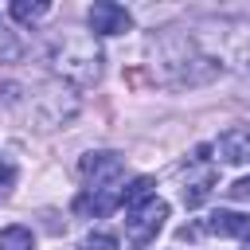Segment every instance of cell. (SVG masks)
Listing matches in <instances>:
<instances>
[{
	"label": "cell",
	"mask_w": 250,
	"mask_h": 250,
	"mask_svg": "<svg viewBox=\"0 0 250 250\" xmlns=\"http://www.w3.org/2000/svg\"><path fill=\"white\" fill-rule=\"evenodd\" d=\"M148 59L156 82L164 86H203L219 74V66L195 47V39L176 27H164L148 39Z\"/></svg>",
	"instance_id": "1"
},
{
	"label": "cell",
	"mask_w": 250,
	"mask_h": 250,
	"mask_svg": "<svg viewBox=\"0 0 250 250\" xmlns=\"http://www.w3.org/2000/svg\"><path fill=\"white\" fill-rule=\"evenodd\" d=\"M188 35L219 70L250 74V16H207Z\"/></svg>",
	"instance_id": "2"
},
{
	"label": "cell",
	"mask_w": 250,
	"mask_h": 250,
	"mask_svg": "<svg viewBox=\"0 0 250 250\" xmlns=\"http://www.w3.org/2000/svg\"><path fill=\"white\" fill-rule=\"evenodd\" d=\"M47 62H51V70H55L62 82H70L74 90H90V86H98V78H102V47H98V39L86 35V31L59 35V39L51 43V51H47Z\"/></svg>",
	"instance_id": "3"
},
{
	"label": "cell",
	"mask_w": 250,
	"mask_h": 250,
	"mask_svg": "<svg viewBox=\"0 0 250 250\" xmlns=\"http://www.w3.org/2000/svg\"><path fill=\"white\" fill-rule=\"evenodd\" d=\"M164 219H168V203L152 195L148 203H141V207L129 211V219H125V242H129L133 250H145L148 242H156Z\"/></svg>",
	"instance_id": "4"
},
{
	"label": "cell",
	"mask_w": 250,
	"mask_h": 250,
	"mask_svg": "<svg viewBox=\"0 0 250 250\" xmlns=\"http://www.w3.org/2000/svg\"><path fill=\"white\" fill-rule=\"evenodd\" d=\"M78 172L90 188H117V180L125 172V160L117 152H86L78 160Z\"/></svg>",
	"instance_id": "5"
},
{
	"label": "cell",
	"mask_w": 250,
	"mask_h": 250,
	"mask_svg": "<svg viewBox=\"0 0 250 250\" xmlns=\"http://www.w3.org/2000/svg\"><path fill=\"white\" fill-rule=\"evenodd\" d=\"M86 23H90L94 35H125V31H133V16L121 4H113V0L90 4L86 8Z\"/></svg>",
	"instance_id": "6"
},
{
	"label": "cell",
	"mask_w": 250,
	"mask_h": 250,
	"mask_svg": "<svg viewBox=\"0 0 250 250\" xmlns=\"http://www.w3.org/2000/svg\"><path fill=\"white\" fill-rule=\"evenodd\" d=\"M215 152L223 164H250V125H234V129L219 133Z\"/></svg>",
	"instance_id": "7"
},
{
	"label": "cell",
	"mask_w": 250,
	"mask_h": 250,
	"mask_svg": "<svg viewBox=\"0 0 250 250\" xmlns=\"http://www.w3.org/2000/svg\"><path fill=\"white\" fill-rule=\"evenodd\" d=\"M117 207H121V188H90L86 195L74 199V211L78 215H90V219H105Z\"/></svg>",
	"instance_id": "8"
},
{
	"label": "cell",
	"mask_w": 250,
	"mask_h": 250,
	"mask_svg": "<svg viewBox=\"0 0 250 250\" xmlns=\"http://www.w3.org/2000/svg\"><path fill=\"white\" fill-rule=\"evenodd\" d=\"M203 227H207L211 234H219V238H246V234H250V215H238V211H215Z\"/></svg>",
	"instance_id": "9"
},
{
	"label": "cell",
	"mask_w": 250,
	"mask_h": 250,
	"mask_svg": "<svg viewBox=\"0 0 250 250\" xmlns=\"http://www.w3.org/2000/svg\"><path fill=\"white\" fill-rule=\"evenodd\" d=\"M211 188H215V168H211V164H203V172H199L195 180H188V184H184V191H180L184 207H188V211H191V207H199V203L211 195Z\"/></svg>",
	"instance_id": "10"
},
{
	"label": "cell",
	"mask_w": 250,
	"mask_h": 250,
	"mask_svg": "<svg viewBox=\"0 0 250 250\" xmlns=\"http://www.w3.org/2000/svg\"><path fill=\"white\" fill-rule=\"evenodd\" d=\"M152 188H156V180H152V176H137L129 188H121V207H125V211H133V207L148 203V199H152Z\"/></svg>",
	"instance_id": "11"
},
{
	"label": "cell",
	"mask_w": 250,
	"mask_h": 250,
	"mask_svg": "<svg viewBox=\"0 0 250 250\" xmlns=\"http://www.w3.org/2000/svg\"><path fill=\"white\" fill-rule=\"evenodd\" d=\"M47 12H51L47 0H12V4H8V16L20 20V23H35V20H43Z\"/></svg>",
	"instance_id": "12"
},
{
	"label": "cell",
	"mask_w": 250,
	"mask_h": 250,
	"mask_svg": "<svg viewBox=\"0 0 250 250\" xmlns=\"http://www.w3.org/2000/svg\"><path fill=\"white\" fill-rule=\"evenodd\" d=\"M0 250H35V234L27 227H4L0 230Z\"/></svg>",
	"instance_id": "13"
},
{
	"label": "cell",
	"mask_w": 250,
	"mask_h": 250,
	"mask_svg": "<svg viewBox=\"0 0 250 250\" xmlns=\"http://www.w3.org/2000/svg\"><path fill=\"white\" fill-rule=\"evenodd\" d=\"M82 250H117V238L105 234V230H90V234L82 238Z\"/></svg>",
	"instance_id": "14"
},
{
	"label": "cell",
	"mask_w": 250,
	"mask_h": 250,
	"mask_svg": "<svg viewBox=\"0 0 250 250\" xmlns=\"http://www.w3.org/2000/svg\"><path fill=\"white\" fill-rule=\"evenodd\" d=\"M0 55H4V59H16V55H20V43L12 39L8 23H0Z\"/></svg>",
	"instance_id": "15"
},
{
	"label": "cell",
	"mask_w": 250,
	"mask_h": 250,
	"mask_svg": "<svg viewBox=\"0 0 250 250\" xmlns=\"http://www.w3.org/2000/svg\"><path fill=\"white\" fill-rule=\"evenodd\" d=\"M227 195H230V199H250V176H242V180H234V184L227 188Z\"/></svg>",
	"instance_id": "16"
},
{
	"label": "cell",
	"mask_w": 250,
	"mask_h": 250,
	"mask_svg": "<svg viewBox=\"0 0 250 250\" xmlns=\"http://www.w3.org/2000/svg\"><path fill=\"white\" fill-rule=\"evenodd\" d=\"M12 184H16V168L8 160H0V188H12Z\"/></svg>",
	"instance_id": "17"
},
{
	"label": "cell",
	"mask_w": 250,
	"mask_h": 250,
	"mask_svg": "<svg viewBox=\"0 0 250 250\" xmlns=\"http://www.w3.org/2000/svg\"><path fill=\"white\" fill-rule=\"evenodd\" d=\"M238 98H242V102H246V105H250V82H246V86H242V94H238Z\"/></svg>",
	"instance_id": "18"
},
{
	"label": "cell",
	"mask_w": 250,
	"mask_h": 250,
	"mask_svg": "<svg viewBox=\"0 0 250 250\" xmlns=\"http://www.w3.org/2000/svg\"><path fill=\"white\" fill-rule=\"evenodd\" d=\"M242 250H250V234H246V238H242Z\"/></svg>",
	"instance_id": "19"
}]
</instances>
